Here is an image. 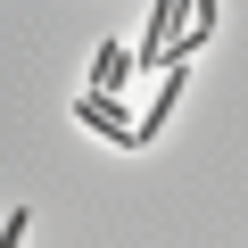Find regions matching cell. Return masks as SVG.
<instances>
[{"mask_svg":"<svg viewBox=\"0 0 248 248\" xmlns=\"http://www.w3.org/2000/svg\"><path fill=\"white\" fill-rule=\"evenodd\" d=\"M75 124H91V133H108L116 149H149V141H141V124H133V116L116 108V91H83V99H75Z\"/></svg>","mask_w":248,"mask_h":248,"instance_id":"1","label":"cell"}]
</instances>
